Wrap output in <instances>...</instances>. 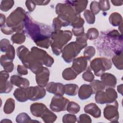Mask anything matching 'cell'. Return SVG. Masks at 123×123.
Returning <instances> with one entry per match:
<instances>
[{"label":"cell","mask_w":123,"mask_h":123,"mask_svg":"<svg viewBox=\"0 0 123 123\" xmlns=\"http://www.w3.org/2000/svg\"><path fill=\"white\" fill-rule=\"evenodd\" d=\"M117 94L116 91L112 87H109L106 89V92L98 91L96 93L95 100L99 104L111 103L116 100Z\"/></svg>","instance_id":"obj_7"},{"label":"cell","mask_w":123,"mask_h":123,"mask_svg":"<svg viewBox=\"0 0 123 123\" xmlns=\"http://www.w3.org/2000/svg\"><path fill=\"white\" fill-rule=\"evenodd\" d=\"M111 2L115 6H121L123 4V1L121 0H111Z\"/></svg>","instance_id":"obj_46"},{"label":"cell","mask_w":123,"mask_h":123,"mask_svg":"<svg viewBox=\"0 0 123 123\" xmlns=\"http://www.w3.org/2000/svg\"><path fill=\"white\" fill-rule=\"evenodd\" d=\"M27 13L25 21V32L40 47L48 48L51 45V35L52 29L49 25L34 21Z\"/></svg>","instance_id":"obj_1"},{"label":"cell","mask_w":123,"mask_h":123,"mask_svg":"<svg viewBox=\"0 0 123 123\" xmlns=\"http://www.w3.org/2000/svg\"><path fill=\"white\" fill-rule=\"evenodd\" d=\"M46 90L57 96H63L64 94V86L60 83L50 82L47 85Z\"/></svg>","instance_id":"obj_12"},{"label":"cell","mask_w":123,"mask_h":123,"mask_svg":"<svg viewBox=\"0 0 123 123\" xmlns=\"http://www.w3.org/2000/svg\"><path fill=\"white\" fill-rule=\"evenodd\" d=\"M53 26L54 31H59L61 27L63 26V24L58 17H56L53 20Z\"/></svg>","instance_id":"obj_38"},{"label":"cell","mask_w":123,"mask_h":123,"mask_svg":"<svg viewBox=\"0 0 123 123\" xmlns=\"http://www.w3.org/2000/svg\"><path fill=\"white\" fill-rule=\"evenodd\" d=\"M83 78L86 81L91 82L93 81L94 76L91 72L89 70H88L83 74Z\"/></svg>","instance_id":"obj_40"},{"label":"cell","mask_w":123,"mask_h":123,"mask_svg":"<svg viewBox=\"0 0 123 123\" xmlns=\"http://www.w3.org/2000/svg\"><path fill=\"white\" fill-rule=\"evenodd\" d=\"M26 67L18 65L17 66V72L21 75H25L27 74V69Z\"/></svg>","instance_id":"obj_43"},{"label":"cell","mask_w":123,"mask_h":123,"mask_svg":"<svg viewBox=\"0 0 123 123\" xmlns=\"http://www.w3.org/2000/svg\"><path fill=\"white\" fill-rule=\"evenodd\" d=\"M11 83L21 88H26L29 85V81L25 78H22L17 75L11 76Z\"/></svg>","instance_id":"obj_15"},{"label":"cell","mask_w":123,"mask_h":123,"mask_svg":"<svg viewBox=\"0 0 123 123\" xmlns=\"http://www.w3.org/2000/svg\"><path fill=\"white\" fill-rule=\"evenodd\" d=\"M87 39L86 34L84 33L82 35L77 36L75 42H72L65 47L62 55L64 60L68 63L71 62L79 53L81 49L87 45Z\"/></svg>","instance_id":"obj_2"},{"label":"cell","mask_w":123,"mask_h":123,"mask_svg":"<svg viewBox=\"0 0 123 123\" xmlns=\"http://www.w3.org/2000/svg\"><path fill=\"white\" fill-rule=\"evenodd\" d=\"M84 17L87 21V22L89 24H93L95 22V17L94 14L89 10H86L84 12Z\"/></svg>","instance_id":"obj_33"},{"label":"cell","mask_w":123,"mask_h":123,"mask_svg":"<svg viewBox=\"0 0 123 123\" xmlns=\"http://www.w3.org/2000/svg\"><path fill=\"white\" fill-rule=\"evenodd\" d=\"M95 54V49L93 47H87L84 51V57L86 59L89 60Z\"/></svg>","instance_id":"obj_32"},{"label":"cell","mask_w":123,"mask_h":123,"mask_svg":"<svg viewBox=\"0 0 123 123\" xmlns=\"http://www.w3.org/2000/svg\"><path fill=\"white\" fill-rule=\"evenodd\" d=\"M90 86L93 90L94 93H96L98 91H102L105 88V86L103 82L98 80H95L93 81L91 83Z\"/></svg>","instance_id":"obj_28"},{"label":"cell","mask_w":123,"mask_h":123,"mask_svg":"<svg viewBox=\"0 0 123 123\" xmlns=\"http://www.w3.org/2000/svg\"><path fill=\"white\" fill-rule=\"evenodd\" d=\"M87 61L83 56L79 57L74 60L72 68L75 71L77 74H80L83 71L86 69Z\"/></svg>","instance_id":"obj_13"},{"label":"cell","mask_w":123,"mask_h":123,"mask_svg":"<svg viewBox=\"0 0 123 123\" xmlns=\"http://www.w3.org/2000/svg\"><path fill=\"white\" fill-rule=\"evenodd\" d=\"M22 119H23V120L21 121V122H25V119H27V120H29L30 122H38L37 121L32 120L30 118V117L28 116V115L25 113H21L18 114L16 117V122L18 123H19L20 121Z\"/></svg>","instance_id":"obj_36"},{"label":"cell","mask_w":123,"mask_h":123,"mask_svg":"<svg viewBox=\"0 0 123 123\" xmlns=\"http://www.w3.org/2000/svg\"><path fill=\"white\" fill-rule=\"evenodd\" d=\"M25 34L21 33H17L11 37V40L13 43L20 44L25 41Z\"/></svg>","instance_id":"obj_30"},{"label":"cell","mask_w":123,"mask_h":123,"mask_svg":"<svg viewBox=\"0 0 123 123\" xmlns=\"http://www.w3.org/2000/svg\"><path fill=\"white\" fill-rule=\"evenodd\" d=\"M66 2L71 5L74 9L75 12L79 14L83 11H84L87 6L88 1H66Z\"/></svg>","instance_id":"obj_20"},{"label":"cell","mask_w":123,"mask_h":123,"mask_svg":"<svg viewBox=\"0 0 123 123\" xmlns=\"http://www.w3.org/2000/svg\"><path fill=\"white\" fill-rule=\"evenodd\" d=\"M25 5L28 10L31 12H32L35 9L36 3L34 2V1H32V0L26 1Z\"/></svg>","instance_id":"obj_42"},{"label":"cell","mask_w":123,"mask_h":123,"mask_svg":"<svg viewBox=\"0 0 123 123\" xmlns=\"http://www.w3.org/2000/svg\"><path fill=\"white\" fill-rule=\"evenodd\" d=\"M118 103L115 100L109 103L104 110V115L105 118L112 122H118L119 113L118 111Z\"/></svg>","instance_id":"obj_9"},{"label":"cell","mask_w":123,"mask_h":123,"mask_svg":"<svg viewBox=\"0 0 123 123\" xmlns=\"http://www.w3.org/2000/svg\"><path fill=\"white\" fill-rule=\"evenodd\" d=\"M34 2H35L36 4L42 5L48 4V3L50 2V1H37V0H35V1H34Z\"/></svg>","instance_id":"obj_45"},{"label":"cell","mask_w":123,"mask_h":123,"mask_svg":"<svg viewBox=\"0 0 123 123\" xmlns=\"http://www.w3.org/2000/svg\"><path fill=\"white\" fill-rule=\"evenodd\" d=\"M69 102V100L63 97L62 96L55 95L52 98L50 108L52 111L55 112L65 111Z\"/></svg>","instance_id":"obj_10"},{"label":"cell","mask_w":123,"mask_h":123,"mask_svg":"<svg viewBox=\"0 0 123 123\" xmlns=\"http://www.w3.org/2000/svg\"><path fill=\"white\" fill-rule=\"evenodd\" d=\"M90 7L91 11V12L94 14H98L100 11L98 6V3L96 1H93L91 3Z\"/></svg>","instance_id":"obj_41"},{"label":"cell","mask_w":123,"mask_h":123,"mask_svg":"<svg viewBox=\"0 0 123 123\" xmlns=\"http://www.w3.org/2000/svg\"><path fill=\"white\" fill-rule=\"evenodd\" d=\"M25 90L27 98L30 100L34 101L42 98L46 95L45 89L40 86L27 87Z\"/></svg>","instance_id":"obj_11"},{"label":"cell","mask_w":123,"mask_h":123,"mask_svg":"<svg viewBox=\"0 0 123 123\" xmlns=\"http://www.w3.org/2000/svg\"><path fill=\"white\" fill-rule=\"evenodd\" d=\"M103 43L106 46L105 50L111 51V54L116 55L122 52L123 37L121 34L116 30L113 29L107 34H102Z\"/></svg>","instance_id":"obj_3"},{"label":"cell","mask_w":123,"mask_h":123,"mask_svg":"<svg viewBox=\"0 0 123 123\" xmlns=\"http://www.w3.org/2000/svg\"><path fill=\"white\" fill-rule=\"evenodd\" d=\"M98 32L96 28H90L87 31L86 34L87 38L89 39H94L97 38L98 36Z\"/></svg>","instance_id":"obj_35"},{"label":"cell","mask_w":123,"mask_h":123,"mask_svg":"<svg viewBox=\"0 0 123 123\" xmlns=\"http://www.w3.org/2000/svg\"><path fill=\"white\" fill-rule=\"evenodd\" d=\"M90 67L94 71L95 74L99 76L106 70L112 67L110 60L106 58H97L94 59L90 63Z\"/></svg>","instance_id":"obj_6"},{"label":"cell","mask_w":123,"mask_h":123,"mask_svg":"<svg viewBox=\"0 0 123 123\" xmlns=\"http://www.w3.org/2000/svg\"><path fill=\"white\" fill-rule=\"evenodd\" d=\"M72 33L69 30L53 32L51 35V46L53 52L59 55L62 52L64 46L71 40Z\"/></svg>","instance_id":"obj_4"},{"label":"cell","mask_w":123,"mask_h":123,"mask_svg":"<svg viewBox=\"0 0 123 123\" xmlns=\"http://www.w3.org/2000/svg\"><path fill=\"white\" fill-rule=\"evenodd\" d=\"M76 121V117L74 115L67 114L64 115L62 118V122L63 123H74Z\"/></svg>","instance_id":"obj_39"},{"label":"cell","mask_w":123,"mask_h":123,"mask_svg":"<svg viewBox=\"0 0 123 123\" xmlns=\"http://www.w3.org/2000/svg\"><path fill=\"white\" fill-rule=\"evenodd\" d=\"M49 72L48 69L43 67L42 71L36 74V82L37 85L41 87L46 86L49 81Z\"/></svg>","instance_id":"obj_14"},{"label":"cell","mask_w":123,"mask_h":123,"mask_svg":"<svg viewBox=\"0 0 123 123\" xmlns=\"http://www.w3.org/2000/svg\"><path fill=\"white\" fill-rule=\"evenodd\" d=\"M78 89V86L76 84H66L64 86V93L69 96H75Z\"/></svg>","instance_id":"obj_22"},{"label":"cell","mask_w":123,"mask_h":123,"mask_svg":"<svg viewBox=\"0 0 123 123\" xmlns=\"http://www.w3.org/2000/svg\"><path fill=\"white\" fill-rule=\"evenodd\" d=\"M101 80L105 86L114 88L117 83V79L114 75L109 73H105L101 74Z\"/></svg>","instance_id":"obj_16"},{"label":"cell","mask_w":123,"mask_h":123,"mask_svg":"<svg viewBox=\"0 0 123 123\" xmlns=\"http://www.w3.org/2000/svg\"><path fill=\"white\" fill-rule=\"evenodd\" d=\"M99 8L103 11H107L110 8V5L108 0H100L98 3Z\"/></svg>","instance_id":"obj_37"},{"label":"cell","mask_w":123,"mask_h":123,"mask_svg":"<svg viewBox=\"0 0 123 123\" xmlns=\"http://www.w3.org/2000/svg\"><path fill=\"white\" fill-rule=\"evenodd\" d=\"M47 107L43 103H36L30 106V111L32 114L36 117H41Z\"/></svg>","instance_id":"obj_18"},{"label":"cell","mask_w":123,"mask_h":123,"mask_svg":"<svg viewBox=\"0 0 123 123\" xmlns=\"http://www.w3.org/2000/svg\"><path fill=\"white\" fill-rule=\"evenodd\" d=\"M117 90L119 93H120L121 95H123V84H121L117 86Z\"/></svg>","instance_id":"obj_47"},{"label":"cell","mask_w":123,"mask_h":123,"mask_svg":"<svg viewBox=\"0 0 123 123\" xmlns=\"http://www.w3.org/2000/svg\"><path fill=\"white\" fill-rule=\"evenodd\" d=\"M83 119H85V120H86V122H88V123H91V122L90 117L89 116H88L87 115L85 114H82L80 115V116L79 117V120L77 122L78 123L84 122V121L83 120Z\"/></svg>","instance_id":"obj_44"},{"label":"cell","mask_w":123,"mask_h":123,"mask_svg":"<svg viewBox=\"0 0 123 123\" xmlns=\"http://www.w3.org/2000/svg\"><path fill=\"white\" fill-rule=\"evenodd\" d=\"M62 77L65 80H73L75 79L77 74L72 68H68L65 69L62 72Z\"/></svg>","instance_id":"obj_24"},{"label":"cell","mask_w":123,"mask_h":123,"mask_svg":"<svg viewBox=\"0 0 123 123\" xmlns=\"http://www.w3.org/2000/svg\"><path fill=\"white\" fill-rule=\"evenodd\" d=\"M14 109V101L12 98H9L7 99L4 107V112L7 114L12 112Z\"/></svg>","instance_id":"obj_29"},{"label":"cell","mask_w":123,"mask_h":123,"mask_svg":"<svg viewBox=\"0 0 123 123\" xmlns=\"http://www.w3.org/2000/svg\"><path fill=\"white\" fill-rule=\"evenodd\" d=\"M109 21L111 25L113 26L120 25L122 24V17L117 12H113L110 15Z\"/></svg>","instance_id":"obj_23"},{"label":"cell","mask_w":123,"mask_h":123,"mask_svg":"<svg viewBox=\"0 0 123 123\" xmlns=\"http://www.w3.org/2000/svg\"><path fill=\"white\" fill-rule=\"evenodd\" d=\"M66 110L69 112L75 114L78 113L80 111V106L77 103L71 101L69 102Z\"/></svg>","instance_id":"obj_31"},{"label":"cell","mask_w":123,"mask_h":123,"mask_svg":"<svg viewBox=\"0 0 123 123\" xmlns=\"http://www.w3.org/2000/svg\"><path fill=\"white\" fill-rule=\"evenodd\" d=\"M14 1L13 0H3L0 4V9L2 11L6 12L12 7Z\"/></svg>","instance_id":"obj_34"},{"label":"cell","mask_w":123,"mask_h":123,"mask_svg":"<svg viewBox=\"0 0 123 123\" xmlns=\"http://www.w3.org/2000/svg\"><path fill=\"white\" fill-rule=\"evenodd\" d=\"M93 93V90L90 85L84 84L79 88L78 96L81 99L84 100L90 98Z\"/></svg>","instance_id":"obj_17"},{"label":"cell","mask_w":123,"mask_h":123,"mask_svg":"<svg viewBox=\"0 0 123 123\" xmlns=\"http://www.w3.org/2000/svg\"><path fill=\"white\" fill-rule=\"evenodd\" d=\"M1 60H3V64H2L1 65L4 69L8 72H12L13 69V64L12 61L7 58L5 55H2L1 57Z\"/></svg>","instance_id":"obj_26"},{"label":"cell","mask_w":123,"mask_h":123,"mask_svg":"<svg viewBox=\"0 0 123 123\" xmlns=\"http://www.w3.org/2000/svg\"><path fill=\"white\" fill-rule=\"evenodd\" d=\"M122 54H123V52H121L119 54L115 55L112 59V62H113V64H114L115 66H116V67L119 70L123 69Z\"/></svg>","instance_id":"obj_27"},{"label":"cell","mask_w":123,"mask_h":123,"mask_svg":"<svg viewBox=\"0 0 123 123\" xmlns=\"http://www.w3.org/2000/svg\"><path fill=\"white\" fill-rule=\"evenodd\" d=\"M26 12L21 7L17 8L10 14L7 19V25L13 32L21 31L25 27Z\"/></svg>","instance_id":"obj_5"},{"label":"cell","mask_w":123,"mask_h":123,"mask_svg":"<svg viewBox=\"0 0 123 123\" xmlns=\"http://www.w3.org/2000/svg\"><path fill=\"white\" fill-rule=\"evenodd\" d=\"M13 95L16 99L20 102H25L28 100L25 88H17L15 90Z\"/></svg>","instance_id":"obj_21"},{"label":"cell","mask_w":123,"mask_h":123,"mask_svg":"<svg viewBox=\"0 0 123 123\" xmlns=\"http://www.w3.org/2000/svg\"><path fill=\"white\" fill-rule=\"evenodd\" d=\"M84 111L95 118H98L101 115V111L95 103H90L84 107Z\"/></svg>","instance_id":"obj_19"},{"label":"cell","mask_w":123,"mask_h":123,"mask_svg":"<svg viewBox=\"0 0 123 123\" xmlns=\"http://www.w3.org/2000/svg\"><path fill=\"white\" fill-rule=\"evenodd\" d=\"M41 117L45 122H53L57 118L56 115L48 108L45 110Z\"/></svg>","instance_id":"obj_25"},{"label":"cell","mask_w":123,"mask_h":123,"mask_svg":"<svg viewBox=\"0 0 123 123\" xmlns=\"http://www.w3.org/2000/svg\"><path fill=\"white\" fill-rule=\"evenodd\" d=\"M31 53L34 57L42 65L51 67L54 62L53 59L44 50L34 47L31 49Z\"/></svg>","instance_id":"obj_8"}]
</instances>
